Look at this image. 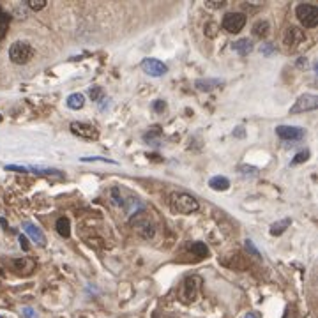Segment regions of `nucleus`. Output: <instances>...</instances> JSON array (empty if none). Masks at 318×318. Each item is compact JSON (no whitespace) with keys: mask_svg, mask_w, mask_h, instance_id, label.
I'll use <instances>...</instances> for the list:
<instances>
[{"mask_svg":"<svg viewBox=\"0 0 318 318\" xmlns=\"http://www.w3.org/2000/svg\"><path fill=\"white\" fill-rule=\"evenodd\" d=\"M295 14L299 22L306 28H315L318 25V7L311 4H299L295 7Z\"/></svg>","mask_w":318,"mask_h":318,"instance_id":"3","label":"nucleus"},{"mask_svg":"<svg viewBox=\"0 0 318 318\" xmlns=\"http://www.w3.org/2000/svg\"><path fill=\"white\" fill-rule=\"evenodd\" d=\"M276 135L285 141H299L304 138L306 131L299 126H277Z\"/></svg>","mask_w":318,"mask_h":318,"instance_id":"7","label":"nucleus"},{"mask_svg":"<svg viewBox=\"0 0 318 318\" xmlns=\"http://www.w3.org/2000/svg\"><path fill=\"white\" fill-rule=\"evenodd\" d=\"M227 4V2H223V0H209V2H205V5H209V7H212V9H219V7H223V5Z\"/></svg>","mask_w":318,"mask_h":318,"instance_id":"31","label":"nucleus"},{"mask_svg":"<svg viewBox=\"0 0 318 318\" xmlns=\"http://www.w3.org/2000/svg\"><path fill=\"white\" fill-rule=\"evenodd\" d=\"M32 57H34V48H32L27 41H16L11 45V48H9L11 62L23 66V64L30 62Z\"/></svg>","mask_w":318,"mask_h":318,"instance_id":"2","label":"nucleus"},{"mask_svg":"<svg viewBox=\"0 0 318 318\" xmlns=\"http://www.w3.org/2000/svg\"><path fill=\"white\" fill-rule=\"evenodd\" d=\"M232 50L237 51V53L241 55V57H248V55H250L251 51L254 50V46H253V43L248 39V37H244V39H239V41L233 43Z\"/></svg>","mask_w":318,"mask_h":318,"instance_id":"13","label":"nucleus"},{"mask_svg":"<svg viewBox=\"0 0 318 318\" xmlns=\"http://www.w3.org/2000/svg\"><path fill=\"white\" fill-rule=\"evenodd\" d=\"M159 135H161V129H159V127H152V131L145 135V140H152V138L159 136Z\"/></svg>","mask_w":318,"mask_h":318,"instance_id":"32","label":"nucleus"},{"mask_svg":"<svg viewBox=\"0 0 318 318\" xmlns=\"http://www.w3.org/2000/svg\"><path fill=\"white\" fill-rule=\"evenodd\" d=\"M246 250H248V253H251L253 256H256V258H260V256H262V254H260V251L256 250V248H254L253 241H250V239L246 241Z\"/></svg>","mask_w":318,"mask_h":318,"instance_id":"26","label":"nucleus"},{"mask_svg":"<svg viewBox=\"0 0 318 318\" xmlns=\"http://www.w3.org/2000/svg\"><path fill=\"white\" fill-rule=\"evenodd\" d=\"M170 207H172L173 212L177 214H191L200 209V204H198L195 196L187 195V193H177V195L172 196Z\"/></svg>","mask_w":318,"mask_h":318,"instance_id":"1","label":"nucleus"},{"mask_svg":"<svg viewBox=\"0 0 318 318\" xmlns=\"http://www.w3.org/2000/svg\"><path fill=\"white\" fill-rule=\"evenodd\" d=\"M69 129H71V133H73V135H76V136H80V138H85V140H97V138H99V131H97L92 124L71 122Z\"/></svg>","mask_w":318,"mask_h":318,"instance_id":"6","label":"nucleus"},{"mask_svg":"<svg viewBox=\"0 0 318 318\" xmlns=\"http://www.w3.org/2000/svg\"><path fill=\"white\" fill-rule=\"evenodd\" d=\"M306 41V36L304 32L300 30L297 27H288L286 28V34H285V45L288 46V50H297L302 43Z\"/></svg>","mask_w":318,"mask_h":318,"instance_id":"10","label":"nucleus"},{"mask_svg":"<svg viewBox=\"0 0 318 318\" xmlns=\"http://www.w3.org/2000/svg\"><path fill=\"white\" fill-rule=\"evenodd\" d=\"M309 158V150H304V152H299L295 158L292 159V164H299V163H304L306 159Z\"/></svg>","mask_w":318,"mask_h":318,"instance_id":"25","label":"nucleus"},{"mask_svg":"<svg viewBox=\"0 0 318 318\" xmlns=\"http://www.w3.org/2000/svg\"><path fill=\"white\" fill-rule=\"evenodd\" d=\"M318 108V95L315 94H302L295 101V105L290 108V115L302 114V112H313Z\"/></svg>","mask_w":318,"mask_h":318,"instance_id":"5","label":"nucleus"},{"mask_svg":"<svg viewBox=\"0 0 318 318\" xmlns=\"http://www.w3.org/2000/svg\"><path fill=\"white\" fill-rule=\"evenodd\" d=\"M271 51H273V46H271V45H262V53L271 55Z\"/></svg>","mask_w":318,"mask_h":318,"instance_id":"35","label":"nucleus"},{"mask_svg":"<svg viewBox=\"0 0 318 318\" xmlns=\"http://www.w3.org/2000/svg\"><path fill=\"white\" fill-rule=\"evenodd\" d=\"M187 250H189L193 254H196L198 258L209 256V248L205 246V242H191V244L187 246Z\"/></svg>","mask_w":318,"mask_h":318,"instance_id":"18","label":"nucleus"},{"mask_svg":"<svg viewBox=\"0 0 318 318\" xmlns=\"http://www.w3.org/2000/svg\"><path fill=\"white\" fill-rule=\"evenodd\" d=\"M239 172L242 175H258V170L254 168V166H246V164H241L239 166Z\"/></svg>","mask_w":318,"mask_h":318,"instance_id":"24","label":"nucleus"},{"mask_svg":"<svg viewBox=\"0 0 318 318\" xmlns=\"http://www.w3.org/2000/svg\"><path fill=\"white\" fill-rule=\"evenodd\" d=\"M244 318H258V315H256V313H248Z\"/></svg>","mask_w":318,"mask_h":318,"instance_id":"36","label":"nucleus"},{"mask_svg":"<svg viewBox=\"0 0 318 318\" xmlns=\"http://www.w3.org/2000/svg\"><path fill=\"white\" fill-rule=\"evenodd\" d=\"M22 315H23V318H37L36 309H32V308H23Z\"/></svg>","mask_w":318,"mask_h":318,"instance_id":"29","label":"nucleus"},{"mask_svg":"<svg viewBox=\"0 0 318 318\" xmlns=\"http://www.w3.org/2000/svg\"><path fill=\"white\" fill-rule=\"evenodd\" d=\"M198 288H200V277H187L186 283H184V299L187 302H193L198 295Z\"/></svg>","mask_w":318,"mask_h":318,"instance_id":"12","label":"nucleus"},{"mask_svg":"<svg viewBox=\"0 0 318 318\" xmlns=\"http://www.w3.org/2000/svg\"><path fill=\"white\" fill-rule=\"evenodd\" d=\"M141 69H143L149 76H154V78L164 76V74L168 73V66L158 59H143L141 60Z\"/></svg>","mask_w":318,"mask_h":318,"instance_id":"8","label":"nucleus"},{"mask_svg":"<svg viewBox=\"0 0 318 318\" xmlns=\"http://www.w3.org/2000/svg\"><path fill=\"white\" fill-rule=\"evenodd\" d=\"M5 170H9V172H18V173H27L28 172V168H25V166H16V164H7Z\"/></svg>","mask_w":318,"mask_h":318,"instance_id":"30","label":"nucleus"},{"mask_svg":"<svg viewBox=\"0 0 318 318\" xmlns=\"http://www.w3.org/2000/svg\"><path fill=\"white\" fill-rule=\"evenodd\" d=\"M152 110H154V112H158V114H161V112H164V110H166V103H164L163 99L154 101V103H152Z\"/></svg>","mask_w":318,"mask_h":318,"instance_id":"28","label":"nucleus"},{"mask_svg":"<svg viewBox=\"0 0 318 318\" xmlns=\"http://www.w3.org/2000/svg\"><path fill=\"white\" fill-rule=\"evenodd\" d=\"M20 244H22V248H23V251H28V244H27V237H25V235H22V237H20Z\"/></svg>","mask_w":318,"mask_h":318,"instance_id":"34","label":"nucleus"},{"mask_svg":"<svg viewBox=\"0 0 318 318\" xmlns=\"http://www.w3.org/2000/svg\"><path fill=\"white\" fill-rule=\"evenodd\" d=\"M68 108L69 110H82L83 105H85V95L80 94V92H74L68 97Z\"/></svg>","mask_w":318,"mask_h":318,"instance_id":"16","label":"nucleus"},{"mask_svg":"<svg viewBox=\"0 0 318 318\" xmlns=\"http://www.w3.org/2000/svg\"><path fill=\"white\" fill-rule=\"evenodd\" d=\"M55 228H57L59 235L64 237V239H68V237L71 235V223H69V218H66V216H62V218L57 219V223H55Z\"/></svg>","mask_w":318,"mask_h":318,"instance_id":"15","label":"nucleus"},{"mask_svg":"<svg viewBox=\"0 0 318 318\" xmlns=\"http://www.w3.org/2000/svg\"><path fill=\"white\" fill-rule=\"evenodd\" d=\"M11 16L7 13L0 9V39H4L5 34H7V27H9Z\"/></svg>","mask_w":318,"mask_h":318,"instance_id":"21","label":"nucleus"},{"mask_svg":"<svg viewBox=\"0 0 318 318\" xmlns=\"http://www.w3.org/2000/svg\"><path fill=\"white\" fill-rule=\"evenodd\" d=\"M290 225H292V219H288V218H285V219H281V221L274 223L273 227H271V235H274V237L281 235V233L285 232V230L290 227Z\"/></svg>","mask_w":318,"mask_h":318,"instance_id":"19","label":"nucleus"},{"mask_svg":"<svg viewBox=\"0 0 318 318\" xmlns=\"http://www.w3.org/2000/svg\"><path fill=\"white\" fill-rule=\"evenodd\" d=\"M89 95H91V99L92 101H95V103H97V101L101 99V95H103V89H101V87H91V89H89Z\"/></svg>","mask_w":318,"mask_h":318,"instance_id":"22","label":"nucleus"},{"mask_svg":"<svg viewBox=\"0 0 318 318\" xmlns=\"http://www.w3.org/2000/svg\"><path fill=\"white\" fill-rule=\"evenodd\" d=\"M27 5L32 11H41L43 7H46V0H28Z\"/></svg>","mask_w":318,"mask_h":318,"instance_id":"23","label":"nucleus"},{"mask_svg":"<svg viewBox=\"0 0 318 318\" xmlns=\"http://www.w3.org/2000/svg\"><path fill=\"white\" fill-rule=\"evenodd\" d=\"M269 34V22H265V20H262V22H256L253 27V36L256 37H265Z\"/></svg>","mask_w":318,"mask_h":318,"instance_id":"20","label":"nucleus"},{"mask_svg":"<svg viewBox=\"0 0 318 318\" xmlns=\"http://www.w3.org/2000/svg\"><path fill=\"white\" fill-rule=\"evenodd\" d=\"M223 80H219V78H207V80H196L195 82V87L198 89V91H205V92H209V91H214V89H218L219 85H223Z\"/></svg>","mask_w":318,"mask_h":318,"instance_id":"14","label":"nucleus"},{"mask_svg":"<svg viewBox=\"0 0 318 318\" xmlns=\"http://www.w3.org/2000/svg\"><path fill=\"white\" fill-rule=\"evenodd\" d=\"M83 163H92V161H101V163H110V164H117L114 159H106V158H82Z\"/></svg>","mask_w":318,"mask_h":318,"instance_id":"27","label":"nucleus"},{"mask_svg":"<svg viewBox=\"0 0 318 318\" xmlns=\"http://www.w3.org/2000/svg\"><path fill=\"white\" fill-rule=\"evenodd\" d=\"M133 227H135V230H136L143 239H152L156 233L154 225H152V223L149 221V218L143 216V214H140V216H136V218L133 219Z\"/></svg>","mask_w":318,"mask_h":318,"instance_id":"9","label":"nucleus"},{"mask_svg":"<svg viewBox=\"0 0 318 318\" xmlns=\"http://www.w3.org/2000/svg\"><path fill=\"white\" fill-rule=\"evenodd\" d=\"M23 230H25V233H27V235L30 237L32 241L36 242L37 246H41V248L43 246H46V237L37 225H34V223H23Z\"/></svg>","mask_w":318,"mask_h":318,"instance_id":"11","label":"nucleus"},{"mask_svg":"<svg viewBox=\"0 0 318 318\" xmlns=\"http://www.w3.org/2000/svg\"><path fill=\"white\" fill-rule=\"evenodd\" d=\"M244 135H246V131H244V127H242V126H239L235 131H233V136H235V138H244Z\"/></svg>","mask_w":318,"mask_h":318,"instance_id":"33","label":"nucleus"},{"mask_svg":"<svg viewBox=\"0 0 318 318\" xmlns=\"http://www.w3.org/2000/svg\"><path fill=\"white\" fill-rule=\"evenodd\" d=\"M209 186L214 191H227L230 187V181L227 177H223V175H216L209 181Z\"/></svg>","mask_w":318,"mask_h":318,"instance_id":"17","label":"nucleus"},{"mask_svg":"<svg viewBox=\"0 0 318 318\" xmlns=\"http://www.w3.org/2000/svg\"><path fill=\"white\" fill-rule=\"evenodd\" d=\"M246 25V14L242 13H228L225 14V18L221 22L223 30H227L228 34H239Z\"/></svg>","mask_w":318,"mask_h":318,"instance_id":"4","label":"nucleus"}]
</instances>
